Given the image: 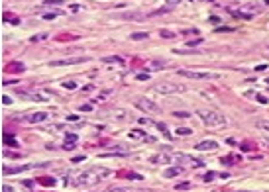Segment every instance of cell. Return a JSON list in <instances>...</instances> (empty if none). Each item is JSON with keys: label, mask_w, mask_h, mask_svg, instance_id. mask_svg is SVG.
<instances>
[{"label": "cell", "mask_w": 269, "mask_h": 192, "mask_svg": "<svg viewBox=\"0 0 269 192\" xmlns=\"http://www.w3.org/2000/svg\"><path fill=\"white\" fill-rule=\"evenodd\" d=\"M24 69H26V67H24L22 63H10L4 71H6V73H22Z\"/></svg>", "instance_id": "11"}, {"label": "cell", "mask_w": 269, "mask_h": 192, "mask_svg": "<svg viewBox=\"0 0 269 192\" xmlns=\"http://www.w3.org/2000/svg\"><path fill=\"white\" fill-rule=\"evenodd\" d=\"M110 192H128L126 188H116V190H110Z\"/></svg>", "instance_id": "37"}, {"label": "cell", "mask_w": 269, "mask_h": 192, "mask_svg": "<svg viewBox=\"0 0 269 192\" xmlns=\"http://www.w3.org/2000/svg\"><path fill=\"white\" fill-rule=\"evenodd\" d=\"M169 4H171V6H175V4H179V0H167Z\"/></svg>", "instance_id": "36"}, {"label": "cell", "mask_w": 269, "mask_h": 192, "mask_svg": "<svg viewBox=\"0 0 269 192\" xmlns=\"http://www.w3.org/2000/svg\"><path fill=\"white\" fill-rule=\"evenodd\" d=\"M2 102H4V104H10V102H12V100H10V98H8V96H2Z\"/></svg>", "instance_id": "35"}, {"label": "cell", "mask_w": 269, "mask_h": 192, "mask_svg": "<svg viewBox=\"0 0 269 192\" xmlns=\"http://www.w3.org/2000/svg\"><path fill=\"white\" fill-rule=\"evenodd\" d=\"M236 163V157H222V165H234Z\"/></svg>", "instance_id": "22"}, {"label": "cell", "mask_w": 269, "mask_h": 192, "mask_svg": "<svg viewBox=\"0 0 269 192\" xmlns=\"http://www.w3.org/2000/svg\"><path fill=\"white\" fill-rule=\"evenodd\" d=\"M189 182H181V184H177V190H185V188H189Z\"/></svg>", "instance_id": "28"}, {"label": "cell", "mask_w": 269, "mask_h": 192, "mask_svg": "<svg viewBox=\"0 0 269 192\" xmlns=\"http://www.w3.org/2000/svg\"><path fill=\"white\" fill-rule=\"evenodd\" d=\"M57 39H59V41H65V39H77V35H59Z\"/></svg>", "instance_id": "27"}, {"label": "cell", "mask_w": 269, "mask_h": 192, "mask_svg": "<svg viewBox=\"0 0 269 192\" xmlns=\"http://www.w3.org/2000/svg\"><path fill=\"white\" fill-rule=\"evenodd\" d=\"M134 104H136V108H140V110L146 112V114H159L161 112V108L157 106L155 102H151L150 98H136Z\"/></svg>", "instance_id": "5"}, {"label": "cell", "mask_w": 269, "mask_h": 192, "mask_svg": "<svg viewBox=\"0 0 269 192\" xmlns=\"http://www.w3.org/2000/svg\"><path fill=\"white\" fill-rule=\"evenodd\" d=\"M179 173H183V167H171V169L165 170V178H173V177H177Z\"/></svg>", "instance_id": "12"}, {"label": "cell", "mask_w": 269, "mask_h": 192, "mask_svg": "<svg viewBox=\"0 0 269 192\" xmlns=\"http://www.w3.org/2000/svg\"><path fill=\"white\" fill-rule=\"evenodd\" d=\"M45 118H47V114H45V112H34V114H30V116H28V122L38 124V122H43Z\"/></svg>", "instance_id": "9"}, {"label": "cell", "mask_w": 269, "mask_h": 192, "mask_svg": "<svg viewBox=\"0 0 269 192\" xmlns=\"http://www.w3.org/2000/svg\"><path fill=\"white\" fill-rule=\"evenodd\" d=\"M242 192H250V190H242Z\"/></svg>", "instance_id": "39"}, {"label": "cell", "mask_w": 269, "mask_h": 192, "mask_svg": "<svg viewBox=\"0 0 269 192\" xmlns=\"http://www.w3.org/2000/svg\"><path fill=\"white\" fill-rule=\"evenodd\" d=\"M130 137H142V139H147V141H151V143H153V137L151 135H147V133H143L142 129H134V131H130Z\"/></svg>", "instance_id": "10"}, {"label": "cell", "mask_w": 269, "mask_h": 192, "mask_svg": "<svg viewBox=\"0 0 269 192\" xmlns=\"http://www.w3.org/2000/svg\"><path fill=\"white\" fill-rule=\"evenodd\" d=\"M175 116H181V118H187L189 114H187V112H175Z\"/></svg>", "instance_id": "34"}, {"label": "cell", "mask_w": 269, "mask_h": 192, "mask_svg": "<svg viewBox=\"0 0 269 192\" xmlns=\"http://www.w3.org/2000/svg\"><path fill=\"white\" fill-rule=\"evenodd\" d=\"M177 133H179V135H189V133H193V129H189V127H177Z\"/></svg>", "instance_id": "24"}, {"label": "cell", "mask_w": 269, "mask_h": 192, "mask_svg": "<svg viewBox=\"0 0 269 192\" xmlns=\"http://www.w3.org/2000/svg\"><path fill=\"white\" fill-rule=\"evenodd\" d=\"M198 116H200V120L208 127H222V126H226V116L220 114V112H216V110H198Z\"/></svg>", "instance_id": "2"}, {"label": "cell", "mask_w": 269, "mask_h": 192, "mask_svg": "<svg viewBox=\"0 0 269 192\" xmlns=\"http://www.w3.org/2000/svg\"><path fill=\"white\" fill-rule=\"evenodd\" d=\"M4 143H6V145H10V147H18V141H16V139H12V137H8V135H4Z\"/></svg>", "instance_id": "19"}, {"label": "cell", "mask_w": 269, "mask_h": 192, "mask_svg": "<svg viewBox=\"0 0 269 192\" xmlns=\"http://www.w3.org/2000/svg\"><path fill=\"white\" fill-rule=\"evenodd\" d=\"M104 63H118L120 65L122 63V57H116V55L114 57H104Z\"/></svg>", "instance_id": "18"}, {"label": "cell", "mask_w": 269, "mask_h": 192, "mask_svg": "<svg viewBox=\"0 0 269 192\" xmlns=\"http://www.w3.org/2000/svg\"><path fill=\"white\" fill-rule=\"evenodd\" d=\"M147 78H150V74H147V73H146V74H143V73L138 74V81H147Z\"/></svg>", "instance_id": "29"}, {"label": "cell", "mask_w": 269, "mask_h": 192, "mask_svg": "<svg viewBox=\"0 0 269 192\" xmlns=\"http://www.w3.org/2000/svg\"><path fill=\"white\" fill-rule=\"evenodd\" d=\"M75 141H77V135H75V133H69V135L65 137V143H75Z\"/></svg>", "instance_id": "26"}, {"label": "cell", "mask_w": 269, "mask_h": 192, "mask_svg": "<svg viewBox=\"0 0 269 192\" xmlns=\"http://www.w3.org/2000/svg\"><path fill=\"white\" fill-rule=\"evenodd\" d=\"M32 169V165H22V167H4L2 173L4 174H14V173H24V170Z\"/></svg>", "instance_id": "8"}, {"label": "cell", "mask_w": 269, "mask_h": 192, "mask_svg": "<svg viewBox=\"0 0 269 192\" xmlns=\"http://www.w3.org/2000/svg\"><path fill=\"white\" fill-rule=\"evenodd\" d=\"M120 177H124V178H136V180H140V174H136V173H128V170H122V173H120Z\"/></svg>", "instance_id": "16"}, {"label": "cell", "mask_w": 269, "mask_h": 192, "mask_svg": "<svg viewBox=\"0 0 269 192\" xmlns=\"http://www.w3.org/2000/svg\"><path fill=\"white\" fill-rule=\"evenodd\" d=\"M255 98H257L261 104H265V102H267V98H265V96H261V94H255Z\"/></svg>", "instance_id": "30"}, {"label": "cell", "mask_w": 269, "mask_h": 192, "mask_svg": "<svg viewBox=\"0 0 269 192\" xmlns=\"http://www.w3.org/2000/svg\"><path fill=\"white\" fill-rule=\"evenodd\" d=\"M179 74L185 77V78H193V81H212V78H218V74L208 73V71H187V69H181Z\"/></svg>", "instance_id": "4"}, {"label": "cell", "mask_w": 269, "mask_h": 192, "mask_svg": "<svg viewBox=\"0 0 269 192\" xmlns=\"http://www.w3.org/2000/svg\"><path fill=\"white\" fill-rule=\"evenodd\" d=\"M89 57H69V59H57V61H51V67H63V65H77V63H86Z\"/></svg>", "instance_id": "6"}, {"label": "cell", "mask_w": 269, "mask_h": 192, "mask_svg": "<svg viewBox=\"0 0 269 192\" xmlns=\"http://www.w3.org/2000/svg\"><path fill=\"white\" fill-rule=\"evenodd\" d=\"M110 174V170H106V169H89V170H85V173H81V174H77V178L73 180V184L75 186H92V184H96V182H100L102 178H106Z\"/></svg>", "instance_id": "1"}, {"label": "cell", "mask_w": 269, "mask_h": 192, "mask_svg": "<svg viewBox=\"0 0 269 192\" xmlns=\"http://www.w3.org/2000/svg\"><path fill=\"white\" fill-rule=\"evenodd\" d=\"M214 149H218V143L212 141V139H206V141L197 143V151H214Z\"/></svg>", "instance_id": "7"}, {"label": "cell", "mask_w": 269, "mask_h": 192, "mask_svg": "<svg viewBox=\"0 0 269 192\" xmlns=\"http://www.w3.org/2000/svg\"><path fill=\"white\" fill-rule=\"evenodd\" d=\"M75 82H71V81H69V82H65V88H75Z\"/></svg>", "instance_id": "32"}, {"label": "cell", "mask_w": 269, "mask_h": 192, "mask_svg": "<svg viewBox=\"0 0 269 192\" xmlns=\"http://www.w3.org/2000/svg\"><path fill=\"white\" fill-rule=\"evenodd\" d=\"M214 174H216V173H208V174H204V180H206V182H208V180H212V178H214Z\"/></svg>", "instance_id": "31"}, {"label": "cell", "mask_w": 269, "mask_h": 192, "mask_svg": "<svg viewBox=\"0 0 269 192\" xmlns=\"http://www.w3.org/2000/svg\"><path fill=\"white\" fill-rule=\"evenodd\" d=\"M185 84H177V82H159V84L151 86V92L161 94V96H169V94H175V92H183Z\"/></svg>", "instance_id": "3"}, {"label": "cell", "mask_w": 269, "mask_h": 192, "mask_svg": "<svg viewBox=\"0 0 269 192\" xmlns=\"http://www.w3.org/2000/svg\"><path fill=\"white\" fill-rule=\"evenodd\" d=\"M159 35H161V37H165V39H171V37H175V33H171V31H167V30H161V31H159Z\"/></svg>", "instance_id": "23"}, {"label": "cell", "mask_w": 269, "mask_h": 192, "mask_svg": "<svg viewBox=\"0 0 269 192\" xmlns=\"http://www.w3.org/2000/svg\"><path fill=\"white\" fill-rule=\"evenodd\" d=\"M61 0H43V6H61Z\"/></svg>", "instance_id": "21"}, {"label": "cell", "mask_w": 269, "mask_h": 192, "mask_svg": "<svg viewBox=\"0 0 269 192\" xmlns=\"http://www.w3.org/2000/svg\"><path fill=\"white\" fill-rule=\"evenodd\" d=\"M110 118H112V120H126V118H128V114H126L124 110H116L114 114H110Z\"/></svg>", "instance_id": "14"}, {"label": "cell", "mask_w": 269, "mask_h": 192, "mask_svg": "<svg viewBox=\"0 0 269 192\" xmlns=\"http://www.w3.org/2000/svg\"><path fill=\"white\" fill-rule=\"evenodd\" d=\"M171 159H169L167 155H157V157H153V163H169Z\"/></svg>", "instance_id": "20"}, {"label": "cell", "mask_w": 269, "mask_h": 192, "mask_svg": "<svg viewBox=\"0 0 269 192\" xmlns=\"http://www.w3.org/2000/svg\"><path fill=\"white\" fill-rule=\"evenodd\" d=\"M38 182H39V184H45V186H53V184H55V180L49 178V177H41V178H38Z\"/></svg>", "instance_id": "15"}, {"label": "cell", "mask_w": 269, "mask_h": 192, "mask_svg": "<svg viewBox=\"0 0 269 192\" xmlns=\"http://www.w3.org/2000/svg\"><path fill=\"white\" fill-rule=\"evenodd\" d=\"M255 126L261 127V129H265V131H269V120H257V122H255Z\"/></svg>", "instance_id": "17"}, {"label": "cell", "mask_w": 269, "mask_h": 192, "mask_svg": "<svg viewBox=\"0 0 269 192\" xmlns=\"http://www.w3.org/2000/svg\"><path fill=\"white\" fill-rule=\"evenodd\" d=\"M153 126H155L157 129H159V131L163 133V135L167 137V139H169V137H171V133H169V129H167V126H165V124H157V122H153Z\"/></svg>", "instance_id": "13"}, {"label": "cell", "mask_w": 269, "mask_h": 192, "mask_svg": "<svg viewBox=\"0 0 269 192\" xmlns=\"http://www.w3.org/2000/svg\"><path fill=\"white\" fill-rule=\"evenodd\" d=\"M147 37V33H143V31H138V33H132V39H146Z\"/></svg>", "instance_id": "25"}, {"label": "cell", "mask_w": 269, "mask_h": 192, "mask_svg": "<svg viewBox=\"0 0 269 192\" xmlns=\"http://www.w3.org/2000/svg\"><path fill=\"white\" fill-rule=\"evenodd\" d=\"M2 192H14V190H12V186L6 184V186H2Z\"/></svg>", "instance_id": "33"}, {"label": "cell", "mask_w": 269, "mask_h": 192, "mask_svg": "<svg viewBox=\"0 0 269 192\" xmlns=\"http://www.w3.org/2000/svg\"><path fill=\"white\" fill-rule=\"evenodd\" d=\"M265 4H269V0H265Z\"/></svg>", "instance_id": "38"}]
</instances>
